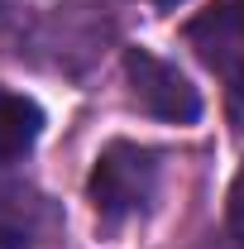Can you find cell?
<instances>
[{
	"label": "cell",
	"instance_id": "6da1fadb",
	"mask_svg": "<svg viewBox=\"0 0 244 249\" xmlns=\"http://www.w3.org/2000/svg\"><path fill=\"white\" fill-rule=\"evenodd\" d=\"M153 187H158V154L144 149V144L115 139L105 154L96 158L87 196H91L96 216L105 220V225H120V220L139 216L149 206Z\"/></svg>",
	"mask_w": 244,
	"mask_h": 249
},
{
	"label": "cell",
	"instance_id": "7a4b0ae2",
	"mask_svg": "<svg viewBox=\"0 0 244 249\" xmlns=\"http://www.w3.org/2000/svg\"><path fill=\"white\" fill-rule=\"evenodd\" d=\"M187 43L230 87V96L244 101V0H215V5H206L187 24Z\"/></svg>",
	"mask_w": 244,
	"mask_h": 249
},
{
	"label": "cell",
	"instance_id": "3957f363",
	"mask_svg": "<svg viewBox=\"0 0 244 249\" xmlns=\"http://www.w3.org/2000/svg\"><path fill=\"white\" fill-rule=\"evenodd\" d=\"M124 72H129V87H134V101L158 115V120H173V124H192L201 115V96L196 87L187 82L173 62L153 58L149 48H129L124 53Z\"/></svg>",
	"mask_w": 244,
	"mask_h": 249
},
{
	"label": "cell",
	"instance_id": "277c9868",
	"mask_svg": "<svg viewBox=\"0 0 244 249\" xmlns=\"http://www.w3.org/2000/svg\"><path fill=\"white\" fill-rule=\"evenodd\" d=\"M48 225V201L24 182H0V249H29Z\"/></svg>",
	"mask_w": 244,
	"mask_h": 249
},
{
	"label": "cell",
	"instance_id": "5b68a950",
	"mask_svg": "<svg viewBox=\"0 0 244 249\" xmlns=\"http://www.w3.org/2000/svg\"><path fill=\"white\" fill-rule=\"evenodd\" d=\"M38 129H43V110L29 96L0 87V163L24 158L34 149V139H38Z\"/></svg>",
	"mask_w": 244,
	"mask_h": 249
},
{
	"label": "cell",
	"instance_id": "8992f818",
	"mask_svg": "<svg viewBox=\"0 0 244 249\" xmlns=\"http://www.w3.org/2000/svg\"><path fill=\"white\" fill-rule=\"evenodd\" d=\"M230 225H235V235L244 240V173L235 178V187H230Z\"/></svg>",
	"mask_w": 244,
	"mask_h": 249
},
{
	"label": "cell",
	"instance_id": "52a82bcc",
	"mask_svg": "<svg viewBox=\"0 0 244 249\" xmlns=\"http://www.w3.org/2000/svg\"><path fill=\"white\" fill-rule=\"evenodd\" d=\"M158 5H177V0H158Z\"/></svg>",
	"mask_w": 244,
	"mask_h": 249
}]
</instances>
